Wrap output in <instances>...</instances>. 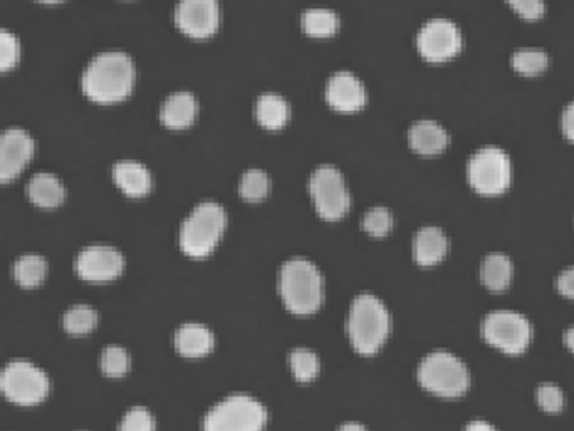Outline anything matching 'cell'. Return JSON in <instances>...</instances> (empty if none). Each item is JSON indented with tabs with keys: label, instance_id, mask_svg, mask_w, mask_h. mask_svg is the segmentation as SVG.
Returning a JSON list of instances; mask_svg holds the SVG:
<instances>
[{
	"label": "cell",
	"instance_id": "34",
	"mask_svg": "<svg viewBox=\"0 0 574 431\" xmlns=\"http://www.w3.org/2000/svg\"><path fill=\"white\" fill-rule=\"evenodd\" d=\"M536 400L538 405L548 413H558L563 410L564 395L563 391L559 390L558 386L553 383H543L536 391Z\"/></svg>",
	"mask_w": 574,
	"mask_h": 431
},
{
	"label": "cell",
	"instance_id": "15",
	"mask_svg": "<svg viewBox=\"0 0 574 431\" xmlns=\"http://www.w3.org/2000/svg\"><path fill=\"white\" fill-rule=\"evenodd\" d=\"M326 101L340 113H358L366 104V89L350 71H340L329 78Z\"/></svg>",
	"mask_w": 574,
	"mask_h": 431
},
{
	"label": "cell",
	"instance_id": "7",
	"mask_svg": "<svg viewBox=\"0 0 574 431\" xmlns=\"http://www.w3.org/2000/svg\"><path fill=\"white\" fill-rule=\"evenodd\" d=\"M267 411L249 395H230L205 415L204 431H262Z\"/></svg>",
	"mask_w": 574,
	"mask_h": 431
},
{
	"label": "cell",
	"instance_id": "13",
	"mask_svg": "<svg viewBox=\"0 0 574 431\" xmlns=\"http://www.w3.org/2000/svg\"><path fill=\"white\" fill-rule=\"evenodd\" d=\"M125 259L120 250L111 245H89L74 260V271L83 281L110 282L121 276Z\"/></svg>",
	"mask_w": 574,
	"mask_h": 431
},
{
	"label": "cell",
	"instance_id": "17",
	"mask_svg": "<svg viewBox=\"0 0 574 431\" xmlns=\"http://www.w3.org/2000/svg\"><path fill=\"white\" fill-rule=\"evenodd\" d=\"M113 180L116 187L131 198L145 197L153 187L152 173L135 160L118 161L113 168Z\"/></svg>",
	"mask_w": 574,
	"mask_h": 431
},
{
	"label": "cell",
	"instance_id": "2",
	"mask_svg": "<svg viewBox=\"0 0 574 431\" xmlns=\"http://www.w3.org/2000/svg\"><path fill=\"white\" fill-rule=\"evenodd\" d=\"M277 289L284 306L296 316L314 314L323 304V276L318 267L306 259L298 257L282 265Z\"/></svg>",
	"mask_w": 574,
	"mask_h": 431
},
{
	"label": "cell",
	"instance_id": "23",
	"mask_svg": "<svg viewBox=\"0 0 574 431\" xmlns=\"http://www.w3.org/2000/svg\"><path fill=\"white\" fill-rule=\"evenodd\" d=\"M512 262L501 252H492L482 260L481 281L492 292H502L512 281Z\"/></svg>",
	"mask_w": 574,
	"mask_h": 431
},
{
	"label": "cell",
	"instance_id": "10",
	"mask_svg": "<svg viewBox=\"0 0 574 431\" xmlns=\"http://www.w3.org/2000/svg\"><path fill=\"white\" fill-rule=\"evenodd\" d=\"M482 336L502 353L521 354L531 343L533 328L519 312L499 309L487 314L482 322Z\"/></svg>",
	"mask_w": 574,
	"mask_h": 431
},
{
	"label": "cell",
	"instance_id": "5",
	"mask_svg": "<svg viewBox=\"0 0 574 431\" xmlns=\"http://www.w3.org/2000/svg\"><path fill=\"white\" fill-rule=\"evenodd\" d=\"M417 376L425 390L444 398H455L469 390V369L462 359L449 351L427 354L418 366Z\"/></svg>",
	"mask_w": 574,
	"mask_h": 431
},
{
	"label": "cell",
	"instance_id": "36",
	"mask_svg": "<svg viewBox=\"0 0 574 431\" xmlns=\"http://www.w3.org/2000/svg\"><path fill=\"white\" fill-rule=\"evenodd\" d=\"M556 287H558L561 296L574 299V267H569V269L559 274Z\"/></svg>",
	"mask_w": 574,
	"mask_h": 431
},
{
	"label": "cell",
	"instance_id": "25",
	"mask_svg": "<svg viewBox=\"0 0 574 431\" xmlns=\"http://www.w3.org/2000/svg\"><path fill=\"white\" fill-rule=\"evenodd\" d=\"M338 27H340V19L329 9L316 7V9L304 12L303 29L308 36L318 37V39L331 37L336 34Z\"/></svg>",
	"mask_w": 574,
	"mask_h": 431
},
{
	"label": "cell",
	"instance_id": "18",
	"mask_svg": "<svg viewBox=\"0 0 574 431\" xmlns=\"http://www.w3.org/2000/svg\"><path fill=\"white\" fill-rule=\"evenodd\" d=\"M449 252V239L444 230L428 225L413 237V259L422 267L439 264Z\"/></svg>",
	"mask_w": 574,
	"mask_h": 431
},
{
	"label": "cell",
	"instance_id": "40",
	"mask_svg": "<svg viewBox=\"0 0 574 431\" xmlns=\"http://www.w3.org/2000/svg\"><path fill=\"white\" fill-rule=\"evenodd\" d=\"M338 431H368L365 426L360 423H345Z\"/></svg>",
	"mask_w": 574,
	"mask_h": 431
},
{
	"label": "cell",
	"instance_id": "3",
	"mask_svg": "<svg viewBox=\"0 0 574 431\" xmlns=\"http://www.w3.org/2000/svg\"><path fill=\"white\" fill-rule=\"evenodd\" d=\"M390 312L373 294H360L351 302L346 333L358 353L371 356L387 341L390 334Z\"/></svg>",
	"mask_w": 574,
	"mask_h": 431
},
{
	"label": "cell",
	"instance_id": "6",
	"mask_svg": "<svg viewBox=\"0 0 574 431\" xmlns=\"http://www.w3.org/2000/svg\"><path fill=\"white\" fill-rule=\"evenodd\" d=\"M51 391L44 369L26 359H14L0 371V393L21 406L39 405Z\"/></svg>",
	"mask_w": 574,
	"mask_h": 431
},
{
	"label": "cell",
	"instance_id": "16",
	"mask_svg": "<svg viewBox=\"0 0 574 431\" xmlns=\"http://www.w3.org/2000/svg\"><path fill=\"white\" fill-rule=\"evenodd\" d=\"M197 115H199V103L194 94L187 91L170 94L160 108V121L170 130H185L194 123Z\"/></svg>",
	"mask_w": 574,
	"mask_h": 431
},
{
	"label": "cell",
	"instance_id": "4",
	"mask_svg": "<svg viewBox=\"0 0 574 431\" xmlns=\"http://www.w3.org/2000/svg\"><path fill=\"white\" fill-rule=\"evenodd\" d=\"M227 215L217 202H202L188 213L180 229V247L192 259H204L214 252L224 235Z\"/></svg>",
	"mask_w": 574,
	"mask_h": 431
},
{
	"label": "cell",
	"instance_id": "32",
	"mask_svg": "<svg viewBox=\"0 0 574 431\" xmlns=\"http://www.w3.org/2000/svg\"><path fill=\"white\" fill-rule=\"evenodd\" d=\"M21 58V42L16 34L0 29V73L11 71Z\"/></svg>",
	"mask_w": 574,
	"mask_h": 431
},
{
	"label": "cell",
	"instance_id": "9",
	"mask_svg": "<svg viewBox=\"0 0 574 431\" xmlns=\"http://www.w3.org/2000/svg\"><path fill=\"white\" fill-rule=\"evenodd\" d=\"M309 193L321 219L334 222L350 212V192L338 168L331 165L316 168L309 180Z\"/></svg>",
	"mask_w": 574,
	"mask_h": 431
},
{
	"label": "cell",
	"instance_id": "37",
	"mask_svg": "<svg viewBox=\"0 0 574 431\" xmlns=\"http://www.w3.org/2000/svg\"><path fill=\"white\" fill-rule=\"evenodd\" d=\"M561 131L568 140L574 141V99L561 113Z\"/></svg>",
	"mask_w": 574,
	"mask_h": 431
},
{
	"label": "cell",
	"instance_id": "12",
	"mask_svg": "<svg viewBox=\"0 0 574 431\" xmlns=\"http://www.w3.org/2000/svg\"><path fill=\"white\" fill-rule=\"evenodd\" d=\"M178 31L192 39L214 36L220 26L219 0H180L173 12Z\"/></svg>",
	"mask_w": 574,
	"mask_h": 431
},
{
	"label": "cell",
	"instance_id": "29",
	"mask_svg": "<svg viewBox=\"0 0 574 431\" xmlns=\"http://www.w3.org/2000/svg\"><path fill=\"white\" fill-rule=\"evenodd\" d=\"M269 190H271V180L267 177L266 172L252 168L242 175L239 193L246 202H261L267 197Z\"/></svg>",
	"mask_w": 574,
	"mask_h": 431
},
{
	"label": "cell",
	"instance_id": "28",
	"mask_svg": "<svg viewBox=\"0 0 574 431\" xmlns=\"http://www.w3.org/2000/svg\"><path fill=\"white\" fill-rule=\"evenodd\" d=\"M289 366L294 378L301 383L314 380L319 373L318 354L308 348H296L289 354Z\"/></svg>",
	"mask_w": 574,
	"mask_h": 431
},
{
	"label": "cell",
	"instance_id": "24",
	"mask_svg": "<svg viewBox=\"0 0 574 431\" xmlns=\"http://www.w3.org/2000/svg\"><path fill=\"white\" fill-rule=\"evenodd\" d=\"M12 276L22 287H37L47 276V260L39 254H24L14 262Z\"/></svg>",
	"mask_w": 574,
	"mask_h": 431
},
{
	"label": "cell",
	"instance_id": "21",
	"mask_svg": "<svg viewBox=\"0 0 574 431\" xmlns=\"http://www.w3.org/2000/svg\"><path fill=\"white\" fill-rule=\"evenodd\" d=\"M27 197L41 208H56L66 198V188L54 173L39 172L27 183Z\"/></svg>",
	"mask_w": 574,
	"mask_h": 431
},
{
	"label": "cell",
	"instance_id": "8",
	"mask_svg": "<svg viewBox=\"0 0 574 431\" xmlns=\"http://www.w3.org/2000/svg\"><path fill=\"white\" fill-rule=\"evenodd\" d=\"M511 160L497 146H484L475 151L467 163V178L475 192L487 197L501 195L511 183Z\"/></svg>",
	"mask_w": 574,
	"mask_h": 431
},
{
	"label": "cell",
	"instance_id": "27",
	"mask_svg": "<svg viewBox=\"0 0 574 431\" xmlns=\"http://www.w3.org/2000/svg\"><path fill=\"white\" fill-rule=\"evenodd\" d=\"M511 64L517 73L536 76L548 68L549 58L548 54L538 47H521L512 54Z\"/></svg>",
	"mask_w": 574,
	"mask_h": 431
},
{
	"label": "cell",
	"instance_id": "1",
	"mask_svg": "<svg viewBox=\"0 0 574 431\" xmlns=\"http://www.w3.org/2000/svg\"><path fill=\"white\" fill-rule=\"evenodd\" d=\"M135 79V64L126 52L105 51L96 54L84 68L81 89L94 103H121L135 88Z\"/></svg>",
	"mask_w": 574,
	"mask_h": 431
},
{
	"label": "cell",
	"instance_id": "20",
	"mask_svg": "<svg viewBox=\"0 0 574 431\" xmlns=\"http://www.w3.org/2000/svg\"><path fill=\"white\" fill-rule=\"evenodd\" d=\"M178 353L185 358H202L214 349V333L204 324L187 322L177 329L173 338Z\"/></svg>",
	"mask_w": 574,
	"mask_h": 431
},
{
	"label": "cell",
	"instance_id": "19",
	"mask_svg": "<svg viewBox=\"0 0 574 431\" xmlns=\"http://www.w3.org/2000/svg\"><path fill=\"white\" fill-rule=\"evenodd\" d=\"M408 141L418 155L435 156L449 146V133L434 120H420L408 131Z\"/></svg>",
	"mask_w": 574,
	"mask_h": 431
},
{
	"label": "cell",
	"instance_id": "33",
	"mask_svg": "<svg viewBox=\"0 0 574 431\" xmlns=\"http://www.w3.org/2000/svg\"><path fill=\"white\" fill-rule=\"evenodd\" d=\"M118 431H155V420L147 408L133 406L121 418Z\"/></svg>",
	"mask_w": 574,
	"mask_h": 431
},
{
	"label": "cell",
	"instance_id": "31",
	"mask_svg": "<svg viewBox=\"0 0 574 431\" xmlns=\"http://www.w3.org/2000/svg\"><path fill=\"white\" fill-rule=\"evenodd\" d=\"M363 230L371 237H385L393 229V215L388 208L373 207L365 213L361 220Z\"/></svg>",
	"mask_w": 574,
	"mask_h": 431
},
{
	"label": "cell",
	"instance_id": "14",
	"mask_svg": "<svg viewBox=\"0 0 574 431\" xmlns=\"http://www.w3.org/2000/svg\"><path fill=\"white\" fill-rule=\"evenodd\" d=\"M36 151L34 138L22 128H9L0 135V183L12 182L26 170Z\"/></svg>",
	"mask_w": 574,
	"mask_h": 431
},
{
	"label": "cell",
	"instance_id": "11",
	"mask_svg": "<svg viewBox=\"0 0 574 431\" xmlns=\"http://www.w3.org/2000/svg\"><path fill=\"white\" fill-rule=\"evenodd\" d=\"M464 39L455 22L437 17L423 24L418 31L417 49L428 63H445L455 58L462 49Z\"/></svg>",
	"mask_w": 574,
	"mask_h": 431
},
{
	"label": "cell",
	"instance_id": "41",
	"mask_svg": "<svg viewBox=\"0 0 574 431\" xmlns=\"http://www.w3.org/2000/svg\"><path fill=\"white\" fill-rule=\"evenodd\" d=\"M37 2H41V4H59L63 0H37Z\"/></svg>",
	"mask_w": 574,
	"mask_h": 431
},
{
	"label": "cell",
	"instance_id": "26",
	"mask_svg": "<svg viewBox=\"0 0 574 431\" xmlns=\"http://www.w3.org/2000/svg\"><path fill=\"white\" fill-rule=\"evenodd\" d=\"M98 324V312L88 304H74L64 312L63 326L66 333L84 336L91 333Z\"/></svg>",
	"mask_w": 574,
	"mask_h": 431
},
{
	"label": "cell",
	"instance_id": "35",
	"mask_svg": "<svg viewBox=\"0 0 574 431\" xmlns=\"http://www.w3.org/2000/svg\"><path fill=\"white\" fill-rule=\"evenodd\" d=\"M506 2L526 21H538L546 12L544 0H506Z\"/></svg>",
	"mask_w": 574,
	"mask_h": 431
},
{
	"label": "cell",
	"instance_id": "39",
	"mask_svg": "<svg viewBox=\"0 0 574 431\" xmlns=\"http://www.w3.org/2000/svg\"><path fill=\"white\" fill-rule=\"evenodd\" d=\"M564 343H566V346L574 353V326H571V328L566 331V334H564Z\"/></svg>",
	"mask_w": 574,
	"mask_h": 431
},
{
	"label": "cell",
	"instance_id": "22",
	"mask_svg": "<svg viewBox=\"0 0 574 431\" xmlns=\"http://www.w3.org/2000/svg\"><path fill=\"white\" fill-rule=\"evenodd\" d=\"M289 104L279 94L266 93L257 99L256 118L259 125L266 130L277 131L284 128L289 121Z\"/></svg>",
	"mask_w": 574,
	"mask_h": 431
},
{
	"label": "cell",
	"instance_id": "30",
	"mask_svg": "<svg viewBox=\"0 0 574 431\" xmlns=\"http://www.w3.org/2000/svg\"><path fill=\"white\" fill-rule=\"evenodd\" d=\"M130 354L125 348L111 344L101 353V371L110 378H121L130 371Z\"/></svg>",
	"mask_w": 574,
	"mask_h": 431
},
{
	"label": "cell",
	"instance_id": "38",
	"mask_svg": "<svg viewBox=\"0 0 574 431\" xmlns=\"http://www.w3.org/2000/svg\"><path fill=\"white\" fill-rule=\"evenodd\" d=\"M465 431H497L494 426L489 425L486 421L482 420H474L470 421Z\"/></svg>",
	"mask_w": 574,
	"mask_h": 431
}]
</instances>
